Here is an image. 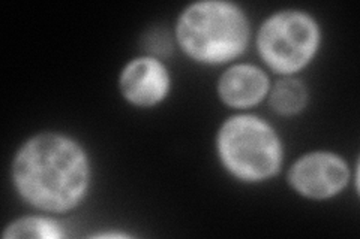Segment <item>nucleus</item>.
<instances>
[{"label": "nucleus", "instance_id": "obj_1", "mask_svg": "<svg viewBox=\"0 0 360 239\" xmlns=\"http://www.w3.org/2000/svg\"><path fill=\"white\" fill-rule=\"evenodd\" d=\"M11 178L18 196L47 214H65L86 199L92 165L86 148L72 136L41 132L20 145Z\"/></svg>", "mask_w": 360, "mask_h": 239}, {"label": "nucleus", "instance_id": "obj_2", "mask_svg": "<svg viewBox=\"0 0 360 239\" xmlns=\"http://www.w3.org/2000/svg\"><path fill=\"white\" fill-rule=\"evenodd\" d=\"M179 48L195 63L218 66L240 57L251 42V22L240 5L200 0L179 14L174 26Z\"/></svg>", "mask_w": 360, "mask_h": 239}, {"label": "nucleus", "instance_id": "obj_3", "mask_svg": "<svg viewBox=\"0 0 360 239\" xmlns=\"http://www.w3.org/2000/svg\"><path fill=\"white\" fill-rule=\"evenodd\" d=\"M221 166L245 184H260L276 177L284 165V145L279 133L255 114H234L217 132Z\"/></svg>", "mask_w": 360, "mask_h": 239}, {"label": "nucleus", "instance_id": "obj_4", "mask_svg": "<svg viewBox=\"0 0 360 239\" xmlns=\"http://www.w3.org/2000/svg\"><path fill=\"white\" fill-rule=\"evenodd\" d=\"M321 41V27L312 14L281 9L258 27L255 47L270 71L279 76H295L315 59Z\"/></svg>", "mask_w": 360, "mask_h": 239}, {"label": "nucleus", "instance_id": "obj_5", "mask_svg": "<svg viewBox=\"0 0 360 239\" xmlns=\"http://www.w3.org/2000/svg\"><path fill=\"white\" fill-rule=\"evenodd\" d=\"M352 178L347 161L333 151L315 150L291 163L287 181L299 196L309 200H329L342 193Z\"/></svg>", "mask_w": 360, "mask_h": 239}, {"label": "nucleus", "instance_id": "obj_6", "mask_svg": "<svg viewBox=\"0 0 360 239\" xmlns=\"http://www.w3.org/2000/svg\"><path fill=\"white\" fill-rule=\"evenodd\" d=\"M119 90L129 105L141 109L155 108L170 95L172 75L158 57L139 55L123 66Z\"/></svg>", "mask_w": 360, "mask_h": 239}, {"label": "nucleus", "instance_id": "obj_7", "mask_svg": "<svg viewBox=\"0 0 360 239\" xmlns=\"http://www.w3.org/2000/svg\"><path fill=\"white\" fill-rule=\"evenodd\" d=\"M269 75L252 63H234L225 69L217 83V93L225 107L248 109L260 105L270 90Z\"/></svg>", "mask_w": 360, "mask_h": 239}, {"label": "nucleus", "instance_id": "obj_8", "mask_svg": "<svg viewBox=\"0 0 360 239\" xmlns=\"http://www.w3.org/2000/svg\"><path fill=\"white\" fill-rule=\"evenodd\" d=\"M309 93L307 86L296 76H281L270 86L269 107L281 117L297 116L308 105Z\"/></svg>", "mask_w": 360, "mask_h": 239}, {"label": "nucleus", "instance_id": "obj_9", "mask_svg": "<svg viewBox=\"0 0 360 239\" xmlns=\"http://www.w3.org/2000/svg\"><path fill=\"white\" fill-rule=\"evenodd\" d=\"M5 239H62L65 238L63 226L51 217L44 215H26L11 221L2 233Z\"/></svg>", "mask_w": 360, "mask_h": 239}, {"label": "nucleus", "instance_id": "obj_10", "mask_svg": "<svg viewBox=\"0 0 360 239\" xmlns=\"http://www.w3.org/2000/svg\"><path fill=\"white\" fill-rule=\"evenodd\" d=\"M95 238H116V239H119V238H128V235L122 233V232H116V233L105 232V233H98V235H95Z\"/></svg>", "mask_w": 360, "mask_h": 239}]
</instances>
